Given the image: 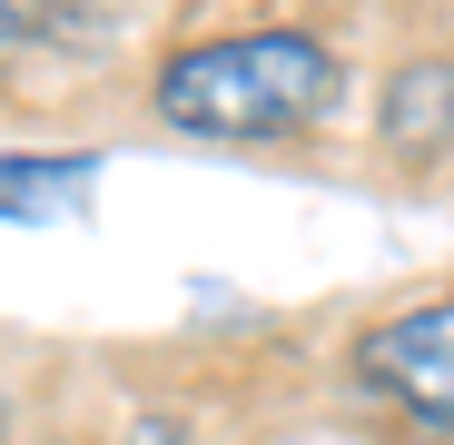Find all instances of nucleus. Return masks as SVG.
I'll use <instances>...</instances> for the list:
<instances>
[{
	"label": "nucleus",
	"mask_w": 454,
	"mask_h": 445,
	"mask_svg": "<svg viewBox=\"0 0 454 445\" xmlns=\"http://www.w3.org/2000/svg\"><path fill=\"white\" fill-rule=\"evenodd\" d=\"M119 445H188V435H178V425H168V416H138V425H129V435H119Z\"/></svg>",
	"instance_id": "nucleus-6"
},
{
	"label": "nucleus",
	"mask_w": 454,
	"mask_h": 445,
	"mask_svg": "<svg viewBox=\"0 0 454 445\" xmlns=\"http://www.w3.org/2000/svg\"><path fill=\"white\" fill-rule=\"evenodd\" d=\"M80 198H90V159H20V148L0 159V218L40 228V218H69Z\"/></svg>",
	"instance_id": "nucleus-4"
},
{
	"label": "nucleus",
	"mask_w": 454,
	"mask_h": 445,
	"mask_svg": "<svg viewBox=\"0 0 454 445\" xmlns=\"http://www.w3.org/2000/svg\"><path fill=\"white\" fill-rule=\"evenodd\" d=\"M336 99V60L307 30H247L198 40L159 69V119L188 139H286Z\"/></svg>",
	"instance_id": "nucleus-1"
},
{
	"label": "nucleus",
	"mask_w": 454,
	"mask_h": 445,
	"mask_svg": "<svg viewBox=\"0 0 454 445\" xmlns=\"http://www.w3.org/2000/svg\"><path fill=\"white\" fill-rule=\"evenodd\" d=\"M386 139L405 148V159H434V148L454 139V69H444V60H425V69H405V80H395Z\"/></svg>",
	"instance_id": "nucleus-3"
},
{
	"label": "nucleus",
	"mask_w": 454,
	"mask_h": 445,
	"mask_svg": "<svg viewBox=\"0 0 454 445\" xmlns=\"http://www.w3.org/2000/svg\"><path fill=\"white\" fill-rule=\"evenodd\" d=\"M356 366H365V386H375V396H395L405 416L454 425V297L386 317V327L356 346Z\"/></svg>",
	"instance_id": "nucleus-2"
},
{
	"label": "nucleus",
	"mask_w": 454,
	"mask_h": 445,
	"mask_svg": "<svg viewBox=\"0 0 454 445\" xmlns=\"http://www.w3.org/2000/svg\"><path fill=\"white\" fill-rule=\"evenodd\" d=\"M40 11H50V0H0V60H11V40L40 30Z\"/></svg>",
	"instance_id": "nucleus-5"
}]
</instances>
